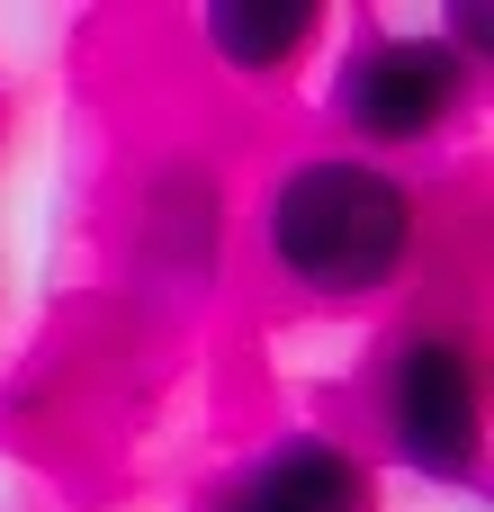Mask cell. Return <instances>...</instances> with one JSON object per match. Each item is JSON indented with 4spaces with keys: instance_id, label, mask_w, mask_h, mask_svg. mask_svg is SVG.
Here are the masks:
<instances>
[{
    "instance_id": "obj_3",
    "label": "cell",
    "mask_w": 494,
    "mask_h": 512,
    "mask_svg": "<svg viewBox=\"0 0 494 512\" xmlns=\"http://www.w3.org/2000/svg\"><path fill=\"white\" fill-rule=\"evenodd\" d=\"M468 63L441 36H378L342 63V126L360 144H423L459 108Z\"/></svg>"
},
{
    "instance_id": "obj_2",
    "label": "cell",
    "mask_w": 494,
    "mask_h": 512,
    "mask_svg": "<svg viewBox=\"0 0 494 512\" xmlns=\"http://www.w3.org/2000/svg\"><path fill=\"white\" fill-rule=\"evenodd\" d=\"M477 351L459 333H405V351L387 360V441L405 468L459 486L477 477Z\"/></svg>"
},
{
    "instance_id": "obj_5",
    "label": "cell",
    "mask_w": 494,
    "mask_h": 512,
    "mask_svg": "<svg viewBox=\"0 0 494 512\" xmlns=\"http://www.w3.org/2000/svg\"><path fill=\"white\" fill-rule=\"evenodd\" d=\"M324 9L315 0H216L207 9V45L234 63V72H279L315 45Z\"/></svg>"
},
{
    "instance_id": "obj_1",
    "label": "cell",
    "mask_w": 494,
    "mask_h": 512,
    "mask_svg": "<svg viewBox=\"0 0 494 512\" xmlns=\"http://www.w3.org/2000/svg\"><path fill=\"white\" fill-rule=\"evenodd\" d=\"M414 189L387 171V162H351V153H324V162H297L270 207H261V243L279 261L288 288L306 297H369L405 270L414 252Z\"/></svg>"
},
{
    "instance_id": "obj_4",
    "label": "cell",
    "mask_w": 494,
    "mask_h": 512,
    "mask_svg": "<svg viewBox=\"0 0 494 512\" xmlns=\"http://www.w3.org/2000/svg\"><path fill=\"white\" fill-rule=\"evenodd\" d=\"M225 512H369V477L333 441H288L234 486Z\"/></svg>"
},
{
    "instance_id": "obj_6",
    "label": "cell",
    "mask_w": 494,
    "mask_h": 512,
    "mask_svg": "<svg viewBox=\"0 0 494 512\" xmlns=\"http://www.w3.org/2000/svg\"><path fill=\"white\" fill-rule=\"evenodd\" d=\"M216 512H225V504H216Z\"/></svg>"
}]
</instances>
